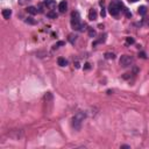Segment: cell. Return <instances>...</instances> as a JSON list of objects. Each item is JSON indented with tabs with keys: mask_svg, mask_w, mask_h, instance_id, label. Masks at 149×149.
I'll list each match as a JSON object with an SVG mask.
<instances>
[{
	"mask_svg": "<svg viewBox=\"0 0 149 149\" xmlns=\"http://www.w3.org/2000/svg\"><path fill=\"white\" fill-rule=\"evenodd\" d=\"M85 118H86V113L85 112H83V111L77 112L72 118V127L75 128L76 131H79L80 127H82L83 121L85 120Z\"/></svg>",
	"mask_w": 149,
	"mask_h": 149,
	"instance_id": "obj_1",
	"label": "cell"
},
{
	"mask_svg": "<svg viewBox=\"0 0 149 149\" xmlns=\"http://www.w3.org/2000/svg\"><path fill=\"white\" fill-rule=\"evenodd\" d=\"M71 26L75 31H80L83 32L84 31V24L80 22V18H79V14L78 12H72L71 14Z\"/></svg>",
	"mask_w": 149,
	"mask_h": 149,
	"instance_id": "obj_2",
	"label": "cell"
},
{
	"mask_svg": "<svg viewBox=\"0 0 149 149\" xmlns=\"http://www.w3.org/2000/svg\"><path fill=\"white\" fill-rule=\"evenodd\" d=\"M121 8H122L121 1H120V0H114V1H112V3L110 4V6H108V12H110L111 15L116 16V15H119Z\"/></svg>",
	"mask_w": 149,
	"mask_h": 149,
	"instance_id": "obj_3",
	"label": "cell"
},
{
	"mask_svg": "<svg viewBox=\"0 0 149 149\" xmlns=\"http://www.w3.org/2000/svg\"><path fill=\"white\" fill-rule=\"evenodd\" d=\"M134 62L133 57L129 55H122L121 58H120V61H119V63H120V65H121L122 68H127L129 67V65H132Z\"/></svg>",
	"mask_w": 149,
	"mask_h": 149,
	"instance_id": "obj_4",
	"label": "cell"
},
{
	"mask_svg": "<svg viewBox=\"0 0 149 149\" xmlns=\"http://www.w3.org/2000/svg\"><path fill=\"white\" fill-rule=\"evenodd\" d=\"M44 6L49 8L50 11H54L56 8V0H44Z\"/></svg>",
	"mask_w": 149,
	"mask_h": 149,
	"instance_id": "obj_5",
	"label": "cell"
},
{
	"mask_svg": "<svg viewBox=\"0 0 149 149\" xmlns=\"http://www.w3.org/2000/svg\"><path fill=\"white\" fill-rule=\"evenodd\" d=\"M67 9H68V3L65 0H63V1H61L59 5H58V11H59V13H64Z\"/></svg>",
	"mask_w": 149,
	"mask_h": 149,
	"instance_id": "obj_6",
	"label": "cell"
},
{
	"mask_svg": "<svg viewBox=\"0 0 149 149\" xmlns=\"http://www.w3.org/2000/svg\"><path fill=\"white\" fill-rule=\"evenodd\" d=\"M26 11H27L28 14H31V15H35V14H37V7H34V6H28L27 8H26Z\"/></svg>",
	"mask_w": 149,
	"mask_h": 149,
	"instance_id": "obj_7",
	"label": "cell"
},
{
	"mask_svg": "<svg viewBox=\"0 0 149 149\" xmlns=\"http://www.w3.org/2000/svg\"><path fill=\"white\" fill-rule=\"evenodd\" d=\"M88 19L94 21V20H97V11L96 9H90V12H88Z\"/></svg>",
	"mask_w": 149,
	"mask_h": 149,
	"instance_id": "obj_8",
	"label": "cell"
},
{
	"mask_svg": "<svg viewBox=\"0 0 149 149\" xmlns=\"http://www.w3.org/2000/svg\"><path fill=\"white\" fill-rule=\"evenodd\" d=\"M1 14H3V16L5 19H9V18H11V15H12V11L8 9V8H5V9H3Z\"/></svg>",
	"mask_w": 149,
	"mask_h": 149,
	"instance_id": "obj_9",
	"label": "cell"
},
{
	"mask_svg": "<svg viewBox=\"0 0 149 149\" xmlns=\"http://www.w3.org/2000/svg\"><path fill=\"white\" fill-rule=\"evenodd\" d=\"M57 63H58L59 67H67V65H68V61L64 57H58Z\"/></svg>",
	"mask_w": 149,
	"mask_h": 149,
	"instance_id": "obj_10",
	"label": "cell"
},
{
	"mask_svg": "<svg viewBox=\"0 0 149 149\" xmlns=\"http://www.w3.org/2000/svg\"><path fill=\"white\" fill-rule=\"evenodd\" d=\"M146 13H147V7L146 6H140L139 7V14L140 15H146Z\"/></svg>",
	"mask_w": 149,
	"mask_h": 149,
	"instance_id": "obj_11",
	"label": "cell"
},
{
	"mask_svg": "<svg viewBox=\"0 0 149 149\" xmlns=\"http://www.w3.org/2000/svg\"><path fill=\"white\" fill-rule=\"evenodd\" d=\"M47 16L50 18V19H56V18H57V13L54 12V11H50V12L47 13Z\"/></svg>",
	"mask_w": 149,
	"mask_h": 149,
	"instance_id": "obj_12",
	"label": "cell"
},
{
	"mask_svg": "<svg viewBox=\"0 0 149 149\" xmlns=\"http://www.w3.org/2000/svg\"><path fill=\"white\" fill-rule=\"evenodd\" d=\"M105 58H107V59H114V58H115V55H114L113 52H106V54H105Z\"/></svg>",
	"mask_w": 149,
	"mask_h": 149,
	"instance_id": "obj_13",
	"label": "cell"
},
{
	"mask_svg": "<svg viewBox=\"0 0 149 149\" xmlns=\"http://www.w3.org/2000/svg\"><path fill=\"white\" fill-rule=\"evenodd\" d=\"M76 35H73V34H70L69 35V41H70V43H75V41H76Z\"/></svg>",
	"mask_w": 149,
	"mask_h": 149,
	"instance_id": "obj_14",
	"label": "cell"
},
{
	"mask_svg": "<svg viewBox=\"0 0 149 149\" xmlns=\"http://www.w3.org/2000/svg\"><path fill=\"white\" fill-rule=\"evenodd\" d=\"M88 35H90L91 37L96 36V31H94L93 28H88Z\"/></svg>",
	"mask_w": 149,
	"mask_h": 149,
	"instance_id": "obj_15",
	"label": "cell"
},
{
	"mask_svg": "<svg viewBox=\"0 0 149 149\" xmlns=\"http://www.w3.org/2000/svg\"><path fill=\"white\" fill-rule=\"evenodd\" d=\"M134 42H135V40H134L133 37H127V39H126V43H127V44H133Z\"/></svg>",
	"mask_w": 149,
	"mask_h": 149,
	"instance_id": "obj_16",
	"label": "cell"
},
{
	"mask_svg": "<svg viewBox=\"0 0 149 149\" xmlns=\"http://www.w3.org/2000/svg\"><path fill=\"white\" fill-rule=\"evenodd\" d=\"M26 22H27V23H31V24H35V23H36V21H35V20H33L32 18L26 19Z\"/></svg>",
	"mask_w": 149,
	"mask_h": 149,
	"instance_id": "obj_17",
	"label": "cell"
},
{
	"mask_svg": "<svg viewBox=\"0 0 149 149\" xmlns=\"http://www.w3.org/2000/svg\"><path fill=\"white\" fill-rule=\"evenodd\" d=\"M18 1H19V4H20V5H26V4L31 3L32 0H18Z\"/></svg>",
	"mask_w": 149,
	"mask_h": 149,
	"instance_id": "obj_18",
	"label": "cell"
},
{
	"mask_svg": "<svg viewBox=\"0 0 149 149\" xmlns=\"http://www.w3.org/2000/svg\"><path fill=\"white\" fill-rule=\"evenodd\" d=\"M124 12H125V14H126V16H127V18H131V16H132L131 12H129L127 8H124Z\"/></svg>",
	"mask_w": 149,
	"mask_h": 149,
	"instance_id": "obj_19",
	"label": "cell"
},
{
	"mask_svg": "<svg viewBox=\"0 0 149 149\" xmlns=\"http://www.w3.org/2000/svg\"><path fill=\"white\" fill-rule=\"evenodd\" d=\"M43 5H44V4H40V5H39V7H37L39 13H43Z\"/></svg>",
	"mask_w": 149,
	"mask_h": 149,
	"instance_id": "obj_20",
	"label": "cell"
},
{
	"mask_svg": "<svg viewBox=\"0 0 149 149\" xmlns=\"http://www.w3.org/2000/svg\"><path fill=\"white\" fill-rule=\"evenodd\" d=\"M59 46H64V42H63V41H59V42L56 43L55 46H54V49H55V48H58Z\"/></svg>",
	"mask_w": 149,
	"mask_h": 149,
	"instance_id": "obj_21",
	"label": "cell"
},
{
	"mask_svg": "<svg viewBox=\"0 0 149 149\" xmlns=\"http://www.w3.org/2000/svg\"><path fill=\"white\" fill-rule=\"evenodd\" d=\"M84 69H85V70H88V69H90V63H85V67H84Z\"/></svg>",
	"mask_w": 149,
	"mask_h": 149,
	"instance_id": "obj_22",
	"label": "cell"
},
{
	"mask_svg": "<svg viewBox=\"0 0 149 149\" xmlns=\"http://www.w3.org/2000/svg\"><path fill=\"white\" fill-rule=\"evenodd\" d=\"M100 14H101V16H103V18H104V16H105V15H106V12H105V9H101V13H100Z\"/></svg>",
	"mask_w": 149,
	"mask_h": 149,
	"instance_id": "obj_23",
	"label": "cell"
},
{
	"mask_svg": "<svg viewBox=\"0 0 149 149\" xmlns=\"http://www.w3.org/2000/svg\"><path fill=\"white\" fill-rule=\"evenodd\" d=\"M139 56H140V57H142V58H146V54H144V52H140V54H139Z\"/></svg>",
	"mask_w": 149,
	"mask_h": 149,
	"instance_id": "obj_24",
	"label": "cell"
},
{
	"mask_svg": "<svg viewBox=\"0 0 149 149\" xmlns=\"http://www.w3.org/2000/svg\"><path fill=\"white\" fill-rule=\"evenodd\" d=\"M121 148H129V146H126L125 144V146H121Z\"/></svg>",
	"mask_w": 149,
	"mask_h": 149,
	"instance_id": "obj_25",
	"label": "cell"
},
{
	"mask_svg": "<svg viewBox=\"0 0 149 149\" xmlns=\"http://www.w3.org/2000/svg\"><path fill=\"white\" fill-rule=\"evenodd\" d=\"M129 1H132V3H136L137 0H129Z\"/></svg>",
	"mask_w": 149,
	"mask_h": 149,
	"instance_id": "obj_26",
	"label": "cell"
},
{
	"mask_svg": "<svg viewBox=\"0 0 149 149\" xmlns=\"http://www.w3.org/2000/svg\"><path fill=\"white\" fill-rule=\"evenodd\" d=\"M147 24H148V26H149V20H148V21H147Z\"/></svg>",
	"mask_w": 149,
	"mask_h": 149,
	"instance_id": "obj_27",
	"label": "cell"
},
{
	"mask_svg": "<svg viewBox=\"0 0 149 149\" xmlns=\"http://www.w3.org/2000/svg\"><path fill=\"white\" fill-rule=\"evenodd\" d=\"M148 1H149V0H148Z\"/></svg>",
	"mask_w": 149,
	"mask_h": 149,
	"instance_id": "obj_28",
	"label": "cell"
}]
</instances>
